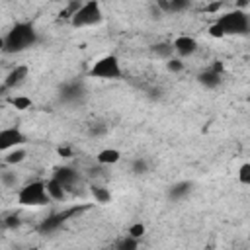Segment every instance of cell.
Instances as JSON below:
<instances>
[{
	"label": "cell",
	"mask_w": 250,
	"mask_h": 250,
	"mask_svg": "<svg viewBox=\"0 0 250 250\" xmlns=\"http://www.w3.org/2000/svg\"><path fill=\"white\" fill-rule=\"evenodd\" d=\"M57 152H59L62 158H70V156H72V148H70V146H59Z\"/></svg>",
	"instance_id": "30"
},
{
	"label": "cell",
	"mask_w": 250,
	"mask_h": 250,
	"mask_svg": "<svg viewBox=\"0 0 250 250\" xmlns=\"http://www.w3.org/2000/svg\"><path fill=\"white\" fill-rule=\"evenodd\" d=\"M102 20H104V12H102L100 2L90 0V2L80 4L76 14L70 18V23L74 27H90V25H98Z\"/></svg>",
	"instance_id": "5"
},
{
	"label": "cell",
	"mask_w": 250,
	"mask_h": 250,
	"mask_svg": "<svg viewBox=\"0 0 250 250\" xmlns=\"http://www.w3.org/2000/svg\"><path fill=\"white\" fill-rule=\"evenodd\" d=\"M238 182L242 186H248L250 184V162H244L240 168H238Z\"/></svg>",
	"instance_id": "23"
},
{
	"label": "cell",
	"mask_w": 250,
	"mask_h": 250,
	"mask_svg": "<svg viewBox=\"0 0 250 250\" xmlns=\"http://www.w3.org/2000/svg\"><path fill=\"white\" fill-rule=\"evenodd\" d=\"M221 8H223V2H213V4L205 6V12H219Z\"/></svg>",
	"instance_id": "31"
},
{
	"label": "cell",
	"mask_w": 250,
	"mask_h": 250,
	"mask_svg": "<svg viewBox=\"0 0 250 250\" xmlns=\"http://www.w3.org/2000/svg\"><path fill=\"white\" fill-rule=\"evenodd\" d=\"M145 230H146V229H145V225H143V223H133V225L129 227V230H127V236H131V238H137V240H139V238L145 234Z\"/></svg>",
	"instance_id": "24"
},
{
	"label": "cell",
	"mask_w": 250,
	"mask_h": 250,
	"mask_svg": "<svg viewBox=\"0 0 250 250\" xmlns=\"http://www.w3.org/2000/svg\"><path fill=\"white\" fill-rule=\"evenodd\" d=\"M78 8H80V2H70V4L61 12V16H64V18H72V16L76 14Z\"/></svg>",
	"instance_id": "27"
},
{
	"label": "cell",
	"mask_w": 250,
	"mask_h": 250,
	"mask_svg": "<svg viewBox=\"0 0 250 250\" xmlns=\"http://www.w3.org/2000/svg\"><path fill=\"white\" fill-rule=\"evenodd\" d=\"M23 143H25V135L18 127L0 129V152H8L12 148H18Z\"/></svg>",
	"instance_id": "6"
},
{
	"label": "cell",
	"mask_w": 250,
	"mask_h": 250,
	"mask_svg": "<svg viewBox=\"0 0 250 250\" xmlns=\"http://www.w3.org/2000/svg\"><path fill=\"white\" fill-rule=\"evenodd\" d=\"M197 80H199V84L205 86V88H217V86L221 84V74L215 72V70L209 66V68H205V70L197 76Z\"/></svg>",
	"instance_id": "12"
},
{
	"label": "cell",
	"mask_w": 250,
	"mask_h": 250,
	"mask_svg": "<svg viewBox=\"0 0 250 250\" xmlns=\"http://www.w3.org/2000/svg\"><path fill=\"white\" fill-rule=\"evenodd\" d=\"M51 199L45 191V182H29L18 191V203L23 207H43Z\"/></svg>",
	"instance_id": "3"
},
{
	"label": "cell",
	"mask_w": 250,
	"mask_h": 250,
	"mask_svg": "<svg viewBox=\"0 0 250 250\" xmlns=\"http://www.w3.org/2000/svg\"><path fill=\"white\" fill-rule=\"evenodd\" d=\"M0 182L6 186V188H14L18 184V176L14 172H2L0 174Z\"/></svg>",
	"instance_id": "25"
},
{
	"label": "cell",
	"mask_w": 250,
	"mask_h": 250,
	"mask_svg": "<svg viewBox=\"0 0 250 250\" xmlns=\"http://www.w3.org/2000/svg\"><path fill=\"white\" fill-rule=\"evenodd\" d=\"M166 68L170 70V72H182L184 70V62L180 61V59H170V61H166Z\"/></svg>",
	"instance_id": "26"
},
{
	"label": "cell",
	"mask_w": 250,
	"mask_h": 250,
	"mask_svg": "<svg viewBox=\"0 0 250 250\" xmlns=\"http://www.w3.org/2000/svg\"><path fill=\"white\" fill-rule=\"evenodd\" d=\"M27 250H39V248H27Z\"/></svg>",
	"instance_id": "32"
},
{
	"label": "cell",
	"mask_w": 250,
	"mask_h": 250,
	"mask_svg": "<svg viewBox=\"0 0 250 250\" xmlns=\"http://www.w3.org/2000/svg\"><path fill=\"white\" fill-rule=\"evenodd\" d=\"M45 191H47L49 199H53V201H61V199L66 197V189L57 180H53V178L49 182H45Z\"/></svg>",
	"instance_id": "13"
},
{
	"label": "cell",
	"mask_w": 250,
	"mask_h": 250,
	"mask_svg": "<svg viewBox=\"0 0 250 250\" xmlns=\"http://www.w3.org/2000/svg\"><path fill=\"white\" fill-rule=\"evenodd\" d=\"M189 191H191V184H189V182H178V184H174V186L168 189V197L174 199V201H178V199L186 197Z\"/></svg>",
	"instance_id": "16"
},
{
	"label": "cell",
	"mask_w": 250,
	"mask_h": 250,
	"mask_svg": "<svg viewBox=\"0 0 250 250\" xmlns=\"http://www.w3.org/2000/svg\"><path fill=\"white\" fill-rule=\"evenodd\" d=\"M84 207H72V209H66V211H61V213H55V215H51V217H47L43 223H41V227H39V230L41 232H51V230H57L68 217H72V215H76V213H80Z\"/></svg>",
	"instance_id": "7"
},
{
	"label": "cell",
	"mask_w": 250,
	"mask_h": 250,
	"mask_svg": "<svg viewBox=\"0 0 250 250\" xmlns=\"http://www.w3.org/2000/svg\"><path fill=\"white\" fill-rule=\"evenodd\" d=\"M37 41V31L31 23L27 21H20L16 23L4 37V49L6 53H21L25 49H29L31 45H35Z\"/></svg>",
	"instance_id": "1"
},
{
	"label": "cell",
	"mask_w": 250,
	"mask_h": 250,
	"mask_svg": "<svg viewBox=\"0 0 250 250\" xmlns=\"http://www.w3.org/2000/svg\"><path fill=\"white\" fill-rule=\"evenodd\" d=\"M131 172L137 174V176L146 174V172H148V162H146L145 158H135V160L131 162Z\"/></svg>",
	"instance_id": "22"
},
{
	"label": "cell",
	"mask_w": 250,
	"mask_h": 250,
	"mask_svg": "<svg viewBox=\"0 0 250 250\" xmlns=\"http://www.w3.org/2000/svg\"><path fill=\"white\" fill-rule=\"evenodd\" d=\"M4 160H6V164H20V162L25 160V150L20 148V146H18V148H12V150L6 152Z\"/></svg>",
	"instance_id": "20"
},
{
	"label": "cell",
	"mask_w": 250,
	"mask_h": 250,
	"mask_svg": "<svg viewBox=\"0 0 250 250\" xmlns=\"http://www.w3.org/2000/svg\"><path fill=\"white\" fill-rule=\"evenodd\" d=\"M160 12H182L189 6L188 0H158L156 2Z\"/></svg>",
	"instance_id": "15"
},
{
	"label": "cell",
	"mask_w": 250,
	"mask_h": 250,
	"mask_svg": "<svg viewBox=\"0 0 250 250\" xmlns=\"http://www.w3.org/2000/svg\"><path fill=\"white\" fill-rule=\"evenodd\" d=\"M53 180H57L64 189H70L74 184H76V180H78V174H76V170L74 168H68V166H62V168H59L55 174H53Z\"/></svg>",
	"instance_id": "11"
},
{
	"label": "cell",
	"mask_w": 250,
	"mask_h": 250,
	"mask_svg": "<svg viewBox=\"0 0 250 250\" xmlns=\"http://www.w3.org/2000/svg\"><path fill=\"white\" fill-rule=\"evenodd\" d=\"M172 49L174 53H178L180 57H189L197 51V41L191 35H180L172 41Z\"/></svg>",
	"instance_id": "10"
},
{
	"label": "cell",
	"mask_w": 250,
	"mask_h": 250,
	"mask_svg": "<svg viewBox=\"0 0 250 250\" xmlns=\"http://www.w3.org/2000/svg\"><path fill=\"white\" fill-rule=\"evenodd\" d=\"M27 76H29V66H27V64H18V66H14V68L8 72V76L4 78V88L14 90V88L21 86Z\"/></svg>",
	"instance_id": "9"
},
{
	"label": "cell",
	"mask_w": 250,
	"mask_h": 250,
	"mask_svg": "<svg viewBox=\"0 0 250 250\" xmlns=\"http://www.w3.org/2000/svg\"><path fill=\"white\" fill-rule=\"evenodd\" d=\"M209 35H211V37H225L223 31H221V27H219L217 23H211V27H209Z\"/></svg>",
	"instance_id": "29"
},
{
	"label": "cell",
	"mask_w": 250,
	"mask_h": 250,
	"mask_svg": "<svg viewBox=\"0 0 250 250\" xmlns=\"http://www.w3.org/2000/svg\"><path fill=\"white\" fill-rule=\"evenodd\" d=\"M4 227H6V229H16V227H20V219H18L16 215H8V217L4 219Z\"/></svg>",
	"instance_id": "28"
},
{
	"label": "cell",
	"mask_w": 250,
	"mask_h": 250,
	"mask_svg": "<svg viewBox=\"0 0 250 250\" xmlns=\"http://www.w3.org/2000/svg\"><path fill=\"white\" fill-rule=\"evenodd\" d=\"M90 191H92V195H94V199H96L98 203H109V201H111V193H109V189L104 188V186H92Z\"/></svg>",
	"instance_id": "18"
},
{
	"label": "cell",
	"mask_w": 250,
	"mask_h": 250,
	"mask_svg": "<svg viewBox=\"0 0 250 250\" xmlns=\"http://www.w3.org/2000/svg\"><path fill=\"white\" fill-rule=\"evenodd\" d=\"M8 102H10L16 109H20V111H25V109H29V107L33 105L31 98H27V96H12Z\"/></svg>",
	"instance_id": "21"
},
{
	"label": "cell",
	"mask_w": 250,
	"mask_h": 250,
	"mask_svg": "<svg viewBox=\"0 0 250 250\" xmlns=\"http://www.w3.org/2000/svg\"><path fill=\"white\" fill-rule=\"evenodd\" d=\"M137 248H139V240L131 238V236H121L113 244V250H137Z\"/></svg>",
	"instance_id": "19"
},
{
	"label": "cell",
	"mask_w": 250,
	"mask_h": 250,
	"mask_svg": "<svg viewBox=\"0 0 250 250\" xmlns=\"http://www.w3.org/2000/svg\"><path fill=\"white\" fill-rule=\"evenodd\" d=\"M215 23L221 27L223 35H244L250 29L248 14L244 10H238V8H234L232 12H227V14L219 16Z\"/></svg>",
	"instance_id": "2"
},
{
	"label": "cell",
	"mask_w": 250,
	"mask_h": 250,
	"mask_svg": "<svg viewBox=\"0 0 250 250\" xmlns=\"http://www.w3.org/2000/svg\"><path fill=\"white\" fill-rule=\"evenodd\" d=\"M98 162L104 164V166H109V164H117L121 160V152L117 148H102L98 152Z\"/></svg>",
	"instance_id": "14"
},
{
	"label": "cell",
	"mask_w": 250,
	"mask_h": 250,
	"mask_svg": "<svg viewBox=\"0 0 250 250\" xmlns=\"http://www.w3.org/2000/svg\"><path fill=\"white\" fill-rule=\"evenodd\" d=\"M121 74V62L115 55H104L90 66V76L100 80H119Z\"/></svg>",
	"instance_id": "4"
},
{
	"label": "cell",
	"mask_w": 250,
	"mask_h": 250,
	"mask_svg": "<svg viewBox=\"0 0 250 250\" xmlns=\"http://www.w3.org/2000/svg\"><path fill=\"white\" fill-rule=\"evenodd\" d=\"M152 53H154L158 59L170 61V59H172V55H174V49H172V43H166V41H162V43H156V45H152Z\"/></svg>",
	"instance_id": "17"
},
{
	"label": "cell",
	"mask_w": 250,
	"mask_h": 250,
	"mask_svg": "<svg viewBox=\"0 0 250 250\" xmlns=\"http://www.w3.org/2000/svg\"><path fill=\"white\" fill-rule=\"evenodd\" d=\"M84 84L78 82V80H72V82H64L61 86V100L62 102H68V104H76L80 100H84Z\"/></svg>",
	"instance_id": "8"
}]
</instances>
